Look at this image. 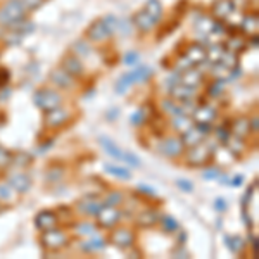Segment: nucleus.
Segmentation results:
<instances>
[{
  "instance_id": "bb28decb",
  "label": "nucleus",
  "mask_w": 259,
  "mask_h": 259,
  "mask_svg": "<svg viewBox=\"0 0 259 259\" xmlns=\"http://www.w3.org/2000/svg\"><path fill=\"white\" fill-rule=\"evenodd\" d=\"M132 85H135V81H133V74L132 73L121 74L114 83V90L118 95H124L130 89H132Z\"/></svg>"
},
{
  "instance_id": "412c9836",
  "label": "nucleus",
  "mask_w": 259,
  "mask_h": 259,
  "mask_svg": "<svg viewBox=\"0 0 259 259\" xmlns=\"http://www.w3.org/2000/svg\"><path fill=\"white\" fill-rule=\"evenodd\" d=\"M9 185L18 194H26L31 189V178L26 173H16L9 177Z\"/></svg>"
},
{
  "instance_id": "2f4dec72",
  "label": "nucleus",
  "mask_w": 259,
  "mask_h": 259,
  "mask_svg": "<svg viewBox=\"0 0 259 259\" xmlns=\"http://www.w3.org/2000/svg\"><path fill=\"white\" fill-rule=\"evenodd\" d=\"M225 144H227V149L235 157H242V154L245 152V144H244V140H242V139H237V137L232 135L227 142H225Z\"/></svg>"
},
{
  "instance_id": "b1692460",
  "label": "nucleus",
  "mask_w": 259,
  "mask_h": 259,
  "mask_svg": "<svg viewBox=\"0 0 259 259\" xmlns=\"http://www.w3.org/2000/svg\"><path fill=\"white\" fill-rule=\"evenodd\" d=\"M99 144H100V147H102L104 150H106L107 154L112 157L114 161H121L123 159V150H121L119 147H118V144H116L114 140H111L109 137H106V135H102V137H99Z\"/></svg>"
},
{
  "instance_id": "49530a36",
  "label": "nucleus",
  "mask_w": 259,
  "mask_h": 259,
  "mask_svg": "<svg viewBox=\"0 0 259 259\" xmlns=\"http://www.w3.org/2000/svg\"><path fill=\"white\" fill-rule=\"evenodd\" d=\"M11 161H12V152L7 149H4L0 145V168H7L11 166Z\"/></svg>"
},
{
  "instance_id": "1a4fd4ad",
  "label": "nucleus",
  "mask_w": 259,
  "mask_h": 259,
  "mask_svg": "<svg viewBox=\"0 0 259 259\" xmlns=\"http://www.w3.org/2000/svg\"><path fill=\"white\" fill-rule=\"evenodd\" d=\"M111 242L119 249H132L135 244V233L130 228H116L111 233Z\"/></svg>"
},
{
  "instance_id": "cd10ccee",
  "label": "nucleus",
  "mask_w": 259,
  "mask_h": 259,
  "mask_svg": "<svg viewBox=\"0 0 259 259\" xmlns=\"http://www.w3.org/2000/svg\"><path fill=\"white\" fill-rule=\"evenodd\" d=\"M223 242L230 249V252H233V254H240L242 250L245 249V242H244V239H240L239 235H225Z\"/></svg>"
},
{
  "instance_id": "603ef678",
  "label": "nucleus",
  "mask_w": 259,
  "mask_h": 259,
  "mask_svg": "<svg viewBox=\"0 0 259 259\" xmlns=\"http://www.w3.org/2000/svg\"><path fill=\"white\" fill-rule=\"evenodd\" d=\"M177 187L182 192H187V194H192V192H194V183H192L190 180H185V178H178Z\"/></svg>"
},
{
  "instance_id": "a878e982",
  "label": "nucleus",
  "mask_w": 259,
  "mask_h": 259,
  "mask_svg": "<svg viewBox=\"0 0 259 259\" xmlns=\"http://www.w3.org/2000/svg\"><path fill=\"white\" fill-rule=\"evenodd\" d=\"M171 124H173V128L177 130L178 133H185L187 130H190L194 126V119H192V116L189 114H175L173 119H171Z\"/></svg>"
},
{
  "instance_id": "dca6fc26",
  "label": "nucleus",
  "mask_w": 259,
  "mask_h": 259,
  "mask_svg": "<svg viewBox=\"0 0 259 259\" xmlns=\"http://www.w3.org/2000/svg\"><path fill=\"white\" fill-rule=\"evenodd\" d=\"M195 89H192V87H187V85H183V83H173L171 85V89H169V95H171V99L173 100H177V102H192L195 97Z\"/></svg>"
},
{
  "instance_id": "0eeeda50",
  "label": "nucleus",
  "mask_w": 259,
  "mask_h": 259,
  "mask_svg": "<svg viewBox=\"0 0 259 259\" xmlns=\"http://www.w3.org/2000/svg\"><path fill=\"white\" fill-rule=\"evenodd\" d=\"M211 132V126H206V124H194L190 130H187L185 133H182V142L185 147H194V145L200 144L207 139Z\"/></svg>"
},
{
  "instance_id": "e433bc0d",
  "label": "nucleus",
  "mask_w": 259,
  "mask_h": 259,
  "mask_svg": "<svg viewBox=\"0 0 259 259\" xmlns=\"http://www.w3.org/2000/svg\"><path fill=\"white\" fill-rule=\"evenodd\" d=\"M161 225H162V228H164V232H168V233H173V232H178V228H180V225H178V221L173 218L171 214H162L161 218Z\"/></svg>"
},
{
  "instance_id": "9b49d317",
  "label": "nucleus",
  "mask_w": 259,
  "mask_h": 259,
  "mask_svg": "<svg viewBox=\"0 0 259 259\" xmlns=\"http://www.w3.org/2000/svg\"><path fill=\"white\" fill-rule=\"evenodd\" d=\"M235 12V2L233 0H214L211 7V14L218 21H227Z\"/></svg>"
},
{
  "instance_id": "393cba45",
  "label": "nucleus",
  "mask_w": 259,
  "mask_h": 259,
  "mask_svg": "<svg viewBox=\"0 0 259 259\" xmlns=\"http://www.w3.org/2000/svg\"><path fill=\"white\" fill-rule=\"evenodd\" d=\"M225 52H227V47H225L223 41H212L211 47L206 49V61H209L211 64H216V62L221 61Z\"/></svg>"
},
{
  "instance_id": "f3484780",
  "label": "nucleus",
  "mask_w": 259,
  "mask_h": 259,
  "mask_svg": "<svg viewBox=\"0 0 259 259\" xmlns=\"http://www.w3.org/2000/svg\"><path fill=\"white\" fill-rule=\"evenodd\" d=\"M183 149L185 145H183L182 139H177V137H168L159 144V150L166 157H178L183 152Z\"/></svg>"
},
{
  "instance_id": "37998d69",
  "label": "nucleus",
  "mask_w": 259,
  "mask_h": 259,
  "mask_svg": "<svg viewBox=\"0 0 259 259\" xmlns=\"http://www.w3.org/2000/svg\"><path fill=\"white\" fill-rule=\"evenodd\" d=\"M161 106H162V111H166V112H169V114H182V109H180V106H177V102L175 100H169V99H164L161 102Z\"/></svg>"
},
{
  "instance_id": "7c9ffc66",
  "label": "nucleus",
  "mask_w": 259,
  "mask_h": 259,
  "mask_svg": "<svg viewBox=\"0 0 259 259\" xmlns=\"http://www.w3.org/2000/svg\"><path fill=\"white\" fill-rule=\"evenodd\" d=\"M132 74H133V81H135V83H145V81H149L150 78H152L154 71H152L150 66L142 64L137 69H133Z\"/></svg>"
},
{
  "instance_id": "20e7f679",
  "label": "nucleus",
  "mask_w": 259,
  "mask_h": 259,
  "mask_svg": "<svg viewBox=\"0 0 259 259\" xmlns=\"http://www.w3.org/2000/svg\"><path fill=\"white\" fill-rule=\"evenodd\" d=\"M33 102H35V106L38 107V109L47 112V111L56 109V107H61L62 97L59 92H56L52 89H38L35 92V95H33Z\"/></svg>"
},
{
  "instance_id": "680f3d73",
  "label": "nucleus",
  "mask_w": 259,
  "mask_h": 259,
  "mask_svg": "<svg viewBox=\"0 0 259 259\" xmlns=\"http://www.w3.org/2000/svg\"><path fill=\"white\" fill-rule=\"evenodd\" d=\"M119 116V109L116 107V109H111L109 112H107V119L109 121H114V118H118Z\"/></svg>"
},
{
  "instance_id": "79ce46f5",
  "label": "nucleus",
  "mask_w": 259,
  "mask_h": 259,
  "mask_svg": "<svg viewBox=\"0 0 259 259\" xmlns=\"http://www.w3.org/2000/svg\"><path fill=\"white\" fill-rule=\"evenodd\" d=\"M71 49H80V50H74V56H90V47H89V44H87V40H78V41H74L73 44V47Z\"/></svg>"
},
{
  "instance_id": "c756f323",
  "label": "nucleus",
  "mask_w": 259,
  "mask_h": 259,
  "mask_svg": "<svg viewBox=\"0 0 259 259\" xmlns=\"http://www.w3.org/2000/svg\"><path fill=\"white\" fill-rule=\"evenodd\" d=\"M144 11L147 12L149 16H152L154 19L159 23L161 18H162V12H164V9H162V4L161 0H147L144 6Z\"/></svg>"
},
{
  "instance_id": "6e6552de",
  "label": "nucleus",
  "mask_w": 259,
  "mask_h": 259,
  "mask_svg": "<svg viewBox=\"0 0 259 259\" xmlns=\"http://www.w3.org/2000/svg\"><path fill=\"white\" fill-rule=\"evenodd\" d=\"M102 206H104V200L95 194H89L87 197H83L76 202V209L83 216H95Z\"/></svg>"
},
{
  "instance_id": "6ab92c4d",
  "label": "nucleus",
  "mask_w": 259,
  "mask_h": 259,
  "mask_svg": "<svg viewBox=\"0 0 259 259\" xmlns=\"http://www.w3.org/2000/svg\"><path fill=\"white\" fill-rule=\"evenodd\" d=\"M180 83H183V85H187V87H192V89H199L204 83V74L200 73L195 66H192V68L182 71V74H180Z\"/></svg>"
},
{
  "instance_id": "a211bd4d",
  "label": "nucleus",
  "mask_w": 259,
  "mask_h": 259,
  "mask_svg": "<svg viewBox=\"0 0 259 259\" xmlns=\"http://www.w3.org/2000/svg\"><path fill=\"white\" fill-rule=\"evenodd\" d=\"M132 23H133V26H135L137 30L142 31V33H149V31H152L154 28L157 26V21L154 19L152 16H149L144 9L139 11L135 16H133Z\"/></svg>"
},
{
  "instance_id": "5fc2aeb1",
  "label": "nucleus",
  "mask_w": 259,
  "mask_h": 259,
  "mask_svg": "<svg viewBox=\"0 0 259 259\" xmlns=\"http://www.w3.org/2000/svg\"><path fill=\"white\" fill-rule=\"evenodd\" d=\"M220 175H221V169H218V168H207L202 173V178L204 180H218Z\"/></svg>"
},
{
  "instance_id": "c85d7f7f",
  "label": "nucleus",
  "mask_w": 259,
  "mask_h": 259,
  "mask_svg": "<svg viewBox=\"0 0 259 259\" xmlns=\"http://www.w3.org/2000/svg\"><path fill=\"white\" fill-rule=\"evenodd\" d=\"M240 31L247 33V35H256L257 33V12L244 16V19H242V23H240Z\"/></svg>"
},
{
  "instance_id": "473e14b6",
  "label": "nucleus",
  "mask_w": 259,
  "mask_h": 259,
  "mask_svg": "<svg viewBox=\"0 0 259 259\" xmlns=\"http://www.w3.org/2000/svg\"><path fill=\"white\" fill-rule=\"evenodd\" d=\"M245 40L244 36H239V35H230V38L227 40V44H225V47H227V50H230V52L233 54H239L242 52V50L245 49Z\"/></svg>"
},
{
  "instance_id": "6e6d98bb",
  "label": "nucleus",
  "mask_w": 259,
  "mask_h": 259,
  "mask_svg": "<svg viewBox=\"0 0 259 259\" xmlns=\"http://www.w3.org/2000/svg\"><path fill=\"white\" fill-rule=\"evenodd\" d=\"M9 80H11V73H9V69L0 68V89H4V87L9 85Z\"/></svg>"
},
{
  "instance_id": "ea45409f",
  "label": "nucleus",
  "mask_w": 259,
  "mask_h": 259,
  "mask_svg": "<svg viewBox=\"0 0 259 259\" xmlns=\"http://www.w3.org/2000/svg\"><path fill=\"white\" fill-rule=\"evenodd\" d=\"M74 230H76L78 235H94L97 227L94 223H89V221H81V223H74Z\"/></svg>"
},
{
  "instance_id": "864d4df0",
  "label": "nucleus",
  "mask_w": 259,
  "mask_h": 259,
  "mask_svg": "<svg viewBox=\"0 0 259 259\" xmlns=\"http://www.w3.org/2000/svg\"><path fill=\"white\" fill-rule=\"evenodd\" d=\"M137 192L142 195H149V197H156L157 195V192L152 189L150 185H144V183H140L139 187H137Z\"/></svg>"
},
{
  "instance_id": "3c124183",
  "label": "nucleus",
  "mask_w": 259,
  "mask_h": 259,
  "mask_svg": "<svg viewBox=\"0 0 259 259\" xmlns=\"http://www.w3.org/2000/svg\"><path fill=\"white\" fill-rule=\"evenodd\" d=\"M12 194H14V190H12V187L9 183H0V200H11L12 199Z\"/></svg>"
},
{
  "instance_id": "f03ea898",
  "label": "nucleus",
  "mask_w": 259,
  "mask_h": 259,
  "mask_svg": "<svg viewBox=\"0 0 259 259\" xmlns=\"http://www.w3.org/2000/svg\"><path fill=\"white\" fill-rule=\"evenodd\" d=\"M212 156H214V147L211 144L200 142V144L194 145V147H189L185 159L190 168H202V166H206L212 159Z\"/></svg>"
},
{
  "instance_id": "7ed1b4c3",
  "label": "nucleus",
  "mask_w": 259,
  "mask_h": 259,
  "mask_svg": "<svg viewBox=\"0 0 259 259\" xmlns=\"http://www.w3.org/2000/svg\"><path fill=\"white\" fill-rule=\"evenodd\" d=\"M40 244L44 245L47 250H50V252H56V250H61V249L68 247L69 237H68V233H66L64 230H59L56 227V228H50V230L41 232Z\"/></svg>"
},
{
  "instance_id": "13d9d810",
  "label": "nucleus",
  "mask_w": 259,
  "mask_h": 259,
  "mask_svg": "<svg viewBox=\"0 0 259 259\" xmlns=\"http://www.w3.org/2000/svg\"><path fill=\"white\" fill-rule=\"evenodd\" d=\"M23 2H24V6H26L28 11H35V9H38V7L44 6L45 0H23Z\"/></svg>"
},
{
  "instance_id": "9d476101",
  "label": "nucleus",
  "mask_w": 259,
  "mask_h": 259,
  "mask_svg": "<svg viewBox=\"0 0 259 259\" xmlns=\"http://www.w3.org/2000/svg\"><path fill=\"white\" fill-rule=\"evenodd\" d=\"M35 227L36 230L40 232H45V230H50V228H56L59 225V220H57V212L52 211V209H44L40 212H36L35 216Z\"/></svg>"
},
{
  "instance_id": "c03bdc74",
  "label": "nucleus",
  "mask_w": 259,
  "mask_h": 259,
  "mask_svg": "<svg viewBox=\"0 0 259 259\" xmlns=\"http://www.w3.org/2000/svg\"><path fill=\"white\" fill-rule=\"evenodd\" d=\"M56 212H57V220H59V223H61V221H66V223H73V218H71V216H73V211H71L69 207L61 206Z\"/></svg>"
},
{
  "instance_id": "4d7b16f0",
  "label": "nucleus",
  "mask_w": 259,
  "mask_h": 259,
  "mask_svg": "<svg viewBox=\"0 0 259 259\" xmlns=\"http://www.w3.org/2000/svg\"><path fill=\"white\" fill-rule=\"evenodd\" d=\"M212 207H214L218 212H225L228 209V204H227V199H223V197H218L212 202Z\"/></svg>"
},
{
  "instance_id": "c9c22d12",
  "label": "nucleus",
  "mask_w": 259,
  "mask_h": 259,
  "mask_svg": "<svg viewBox=\"0 0 259 259\" xmlns=\"http://www.w3.org/2000/svg\"><path fill=\"white\" fill-rule=\"evenodd\" d=\"M80 247H81V250H85V252H99V250H104L106 242L102 239H94L89 242H81Z\"/></svg>"
},
{
  "instance_id": "5701e85b",
  "label": "nucleus",
  "mask_w": 259,
  "mask_h": 259,
  "mask_svg": "<svg viewBox=\"0 0 259 259\" xmlns=\"http://www.w3.org/2000/svg\"><path fill=\"white\" fill-rule=\"evenodd\" d=\"M50 81L54 83V85L57 87V89H69L71 85L74 83V78L71 76V74L66 73L62 68H57V69H54L52 73H50Z\"/></svg>"
},
{
  "instance_id": "4468645a",
  "label": "nucleus",
  "mask_w": 259,
  "mask_h": 259,
  "mask_svg": "<svg viewBox=\"0 0 259 259\" xmlns=\"http://www.w3.org/2000/svg\"><path fill=\"white\" fill-rule=\"evenodd\" d=\"M61 68L66 71L68 74H71L73 78H78L83 74V71H85V66L81 64L80 57L74 56L73 52L71 54H66L64 57L61 59Z\"/></svg>"
},
{
  "instance_id": "052dcab7",
  "label": "nucleus",
  "mask_w": 259,
  "mask_h": 259,
  "mask_svg": "<svg viewBox=\"0 0 259 259\" xmlns=\"http://www.w3.org/2000/svg\"><path fill=\"white\" fill-rule=\"evenodd\" d=\"M249 124H250V133H257V130H259V121H257V116H254L252 119H249Z\"/></svg>"
},
{
  "instance_id": "4c0bfd02",
  "label": "nucleus",
  "mask_w": 259,
  "mask_h": 259,
  "mask_svg": "<svg viewBox=\"0 0 259 259\" xmlns=\"http://www.w3.org/2000/svg\"><path fill=\"white\" fill-rule=\"evenodd\" d=\"M223 92H225V81L223 80H212L211 85L207 87V95H209L211 99L221 97Z\"/></svg>"
},
{
  "instance_id": "8fccbe9b",
  "label": "nucleus",
  "mask_w": 259,
  "mask_h": 259,
  "mask_svg": "<svg viewBox=\"0 0 259 259\" xmlns=\"http://www.w3.org/2000/svg\"><path fill=\"white\" fill-rule=\"evenodd\" d=\"M140 61V54L137 52V50H130V52L126 54V56L123 57V62L126 66H137Z\"/></svg>"
},
{
  "instance_id": "f257e3e1",
  "label": "nucleus",
  "mask_w": 259,
  "mask_h": 259,
  "mask_svg": "<svg viewBox=\"0 0 259 259\" xmlns=\"http://www.w3.org/2000/svg\"><path fill=\"white\" fill-rule=\"evenodd\" d=\"M26 6H24L23 0H6V2L0 6V26L11 28L21 23L23 19H26L28 16Z\"/></svg>"
},
{
  "instance_id": "a18cd8bd",
  "label": "nucleus",
  "mask_w": 259,
  "mask_h": 259,
  "mask_svg": "<svg viewBox=\"0 0 259 259\" xmlns=\"http://www.w3.org/2000/svg\"><path fill=\"white\" fill-rule=\"evenodd\" d=\"M130 121H132V124H135V126H140V124H144L145 121H147V112H145V109L135 111L132 114V118H130Z\"/></svg>"
},
{
  "instance_id": "423d86ee",
  "label": "nucleus",
  "mask_w": 259,
  "mask_h": 259,
  "mask_svg": "<svg viewBox=\"0 0 259 259\" xmlns=\"http://www.w3.org/2000/svg\"><path fill=\"white\" fill-rule=\"evenodd\" d=\"M95 218H97L99 227L114 228L121 221V218H123V214H121V211L116 206H106V204H104V206L100 207V211L95 214Z\"/></svg>"
},
{
  "instance_id": "58836bf2",
  "label": "nucleus",
  "mask_w": 259,
  "mask_h": 259,
  "mask_svg": "<svg viewBox=\"0 0 259 259\" xmlns=\"http://www.w3.org/2000/svg\"><path fill=\"white\" fill-rule=\"evenodd\" d=\"M62 175H64V168L59 164L50 166V168L45 171V178H47V182H57V180L62 178Z\"/></svg>"
},
{
  "instance_id": "4be33fe9",
  "label": "nucleus",
  "mask_w": 259,
  "mask_h": 259,
  "mask_svg": "<svg viewBox=\"0 0 259 259\" xmlns=\"http://www.w3.org/2000/svg\"><path fill=\"white\" fill-rule=\"evenodd\" d=\"M230 133L237 139L245 140L250 135V124L247 118H237L230 123Z\"/></svg>"
},
{
  "instance_id": "bf43d9fd",
  "label": "nucleus",
  "mask_w": 259,
  "mask_h": 259,
  "mask_svg": "<svg viewBox=\"0 0 259 259\" xmlns=\"http://www.w3.org/2000/svg\"><path fill=\"white\" fill-rule=\"evenodd\" d=\"M244 183V175H235L232 180L228 178V185L230 187H240Z\"/></svg>"
},
{
  "instance_id": "aec40b11",
  "label": "nucleus",
  "mask_w": 259,
  "mask_h": 259,
  "mask_svg": "<svg viewBox=\"0 0 259 259\" xmlns=\"http://www.w3.org/2000/svg\"><path fill=\"white\" fill-rule=\"evenodd\" d=\"M159 218H161V214L156 209H144L137 214L135 223H137V227H140V228H152L159 223Z\"/></svg>"
},
{
  "instance_id": "ddd939ff",
  "label": "nucleus",
  "mask_w": 259,
  "mask_h": 259,
  "mask_svg": "<svg viewBox=\"0 0 259 259\" xmlns=\"http://www.w3.org/2000/svg\"><path fill=\"white\" fill-rule=\"evenodd\" d=\"M216 116H218V112H216L214 107H211V106H199L192 111V119H194L195 124H206V126H211V124L214 123Z\"/></svg>"
},
{
  "instance_id": "f8f14e48",
  "label": "nucleus",
  "mask_w": 259,
  "mask_h": 259,
  "mask_svg": "<svg viewBox=\"0 0 259 259\" xmlns=\"http://www.w3.org/2000/svg\"><path fill=\"white\" fill-rule=\"evenodd\" d=\"M69 121V112L64 107H56L45 112V126L47 128H62Z\"/></svg>"
},
{
  "instance_id": "09e8293b",
  "label": "nucleus",
  "mask_w": 259,
  "mask_h": 259,
  "mask_svg": "<svg viewBox=\"0 0 259 259\" xmlns=\"http://www.w3.org/2000/svg\"><path fill=\"white\" fill-rule=\"evenodd\" d=\"M121 161L126 162V164H130V166H133V168H140V166H142L139 156H135L133 152H124L123 154V159H121Z\"/></svg>"
},
{
  "instance_id": "2eb2a0df",
  "label": "nucleus",
  "mask_w": 259,
  "mask_h": 259,
  "mask_svg": "<svg viewBox=\"0 0 259 259\" xmlns=\"http://www.w3.org/2000/svg\"><path fill=\"white\" fill-rule=\"evenodd\" d=\"M183 57L190 62L192 66H199L202 62H206V47L202 44H189L185 47V52H183Z\"/></svg>"
},
{
  "instance_id": "39448f33",
  "label": "nucleus",
  "mask_w": 259,
  "mask_h": 259,
  "mask_svg": "<svg viewBox=\"0 0 259 259\" xmlns=\"http://www.w3.org/2000/svg\"><path fill=\"white\" fill-rule=\"evenodd\" d=\"M111 30L107 28L104 19H95L94 23H90V26L85 30V38L94 44H104L111 38Z\"/></svg>"
},
{
  "instance_id": "a19ab883",
  "label": "nucleus",
  "mask_w": 259,
  "mask_h": 259,
  "mask_svg": "<svg viewBox=\"0 0 259 259\" xmlns=\"http://www.w3.org/2000/svg\"><path fill=\"white\" fill-rule=\"evenodd\" d=\"M123 200H124L123 192L111 190L109 194H107V197L104 199V204H106V206H119V204L123 202Z\"/></svg>"
},
{
  "instance_id": "de8ad7c7",
  "label": "nucleus",
  "mask_w": 259,
  "mask_h": 259,
  "mask_svg": "<svg viewBox=\"0 0 259 259\" xmlns=\"http://www.w3.org/2000/svg\"><path fill=\"white\" fill-rule=\"evenodd\" d=\"M216 137H218V140L221 142V144H225L230 137H232V133H230V124H221V126H218L216 128Z\"/></svg>"
},
{
  "instance_id": "f704fd0d",
  "label": "nucleus",
  "mask_w": 259,
  "mask_h": 259,
  "mask_svg": "<svg viewBox=\"0 0 259 259\" xmlns=\"http://www.w3.org/2000/svg\"><path fill=\"white\" fill-rule=\"evenodd\" d=\"M104 169H106L109 175H112V177H116V178H119V180H130V178H132V173H130L126 168H121V166L106 164V166H104Z\"/></svg>"
},
{
  "instance_id": "72a5a7b5",
  "label": "nucleus",
  "mask_w": 259,
  "mask_h": 259,
  "mask_svg": "<svg viewBox=\"0 0 259 259\" xmlns=\"http://www.w3.org/2000/svg\"><path fill=\"white\" fill-rule=\"evenodd\" d=\"M31 162H33V157L28 152H18V154L12 152L11 166H18V168H28Z\"/></svg>"
}]
</instances>
